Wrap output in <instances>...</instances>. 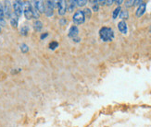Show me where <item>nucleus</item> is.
Instances as JSON below:
<instances>
[{"instance_id":"26","label":"nucleus","mask_w":151,"mask_h":127,"mask_svg":"<svg viewBox=\"0 0 151 127\" xmlns=\"http://www.w3.org/2000/svg\"><path fill=\"white\" fill-rule=\"evenodd\" d=\"M113 3H114L113 0H109V1H106V5H108V6H111Z\"/></svg>"},{"instance_id":"2","label":"nucleus","mask_w":151,"mask_h":127,"mask_svg":"<svg viewBox=\"0 0 151 127\" xmlns=\"http://www.w3.org/2000/svg\"><path fill=\"white\" fill-rule=\"evenodd\" d=\"M58 8V2L56 1H47L45 4V14L47 17H51L54 14V9Z\"/></svg>"},{"instance_id":"23","label":"nucleus","mask_w":151,"mask_h":127,"mask_svg":"<svg viewBox=\"0 0 151 127\" xmlns=\"http://www.w3.org/2000/svg\"><path fill=\"white\" fill-rule=\"evenodd\" d=\"M58 43L57 42H52V43H49V48L51 50H55L58 47Z\"/></svg>"},{"instance_id":"16","label":"nucleus","mask_w":151,"mask_h":127,"mask_svg":"<svg viewBox=\"0 0 151 127\" xmlns=\"http://www.w3.org/2000/svg\"><path fill=\"white\" fill-rule=\"evenodd\" d=\"M21 34L22 35V36H26L28 34V32H29V27L27 26V25H24V26H22V28H21Z\"/></svg>"},{"instance_id":"1","label":"nucleus","mask_w":151,"mask_h":127,"mask_svg":"<svg viewBox=\"0 0 151 127\" xmlns=\"http://www.w3.org/2000/svg\"><path fill=\"white\" fill-rule=\"evenodd\" d=\"M99 36L103 42H111L114 39V31L109 27H103L99 31Z\"/></svg>"},{"instance_id":"10","label":"nucleus","mask_w":151,"mask_h":127,"mask_svg":"<svg viewBox=\"0 0 151 127\" xmlns=\"http://www.w3.org/2000/svg\"><path fill=\"white\" fill-rule=\"evenodd\" d=\"M35 8L39 13H45V3L43 1H35Z\"/></svg>"},{"instance_id":"13","label":"nucleus","mask_w":151,"mask_h":127,"mask_svg":"<svg viewBox=\"0 0 151 127\" xmlns=\"http://www.w3.org/2000/svg\"><path fill=\"white\" fill-rule=\"evenodd\" d=\"M4 16H5V14H4V6H3V5L1 3H0V23L3 24V25H6V22L4 21Z\"/></svg>"},{"instance_id":"28","label":"nucleus","mask_w":151,"mask_h":127,"mask_svg":"<svg viewBox=\"0 0 151 127\" xmlns=\"http://www.w3.org/2000/svg\"><path fill=\"white\" fill-rule=\"evenodd\" d=\"M73 41H74V42H76V43L80 42V38H78V37H75V38H73Z\"/></svg>"},{"instance_id":"5","label":"nucleus","mask_w":151,"mask_h":127,"mask_svg":"<svg viewBox=\"0 0 151 127\" xmlns=\"http://www.w3.org/2000/svg\"><path fill=\"white\" fill-rule=\"evenodd\" d=\"M13 10H14V14L19 18L23 13V2L22 1H15L13 3Z\"/></svg>"},{"instance_id":"30","label":"nucleus","mask_w":151,"mask_h":127,"mask_svg":"<svg viewBox=\"0 0 151 127\" xmlns=\"http://www.w3.org/2000/svg\"><path fill=\"white\" fill-rule=\"evenodd\" d=\"M0 32H1V26H0Z\"/></svg>"},{"instance_id":"22","label":"nucleus","mask_w":151,"mask_h":127,"mask_svg":"<svg viewBox=\"0 0 151 127\" xmlns=\"http://www.w3.org/2000/svg\"><path fill=\"white\" fill-rule=\"evenodd\" d=\"M124 5H125L126 8H131V6H134V0H128V1H126L125 3H124Z\"/></svg>"},{"instance_id":"29","label":"nucleus","mask_w":151,"mask_h":127,"mask_svg":"<svg viewBox=\"0 0 151 127\" xmlns=\"http://www.w3.org/2000/svg\"><path fill=\"white\" fill-rule=\"evenodd\" d=\"M149 32H150V33H151V25H150V26H149Z\"/></svg>"},{"instance_id":"17","label":"nucleus","mask_w":151,"mask_h":127,"mask_svg":"<svg viewBox=\"0 0 151 127\" xmlns=\"http://www.w3.org/2000/svg\"><path fill=\"white\" fill-rule=\"evenodd\" d=\"M121 10H122L121 6H117V8L113 10V12H112V18H113L114 19L119 17L120 13H121Z\"/></svg>"},{"instance_id":"9","label":"nucleus","mask_w":151,"mask_h":127,"mask_svg":"<svg viewBox=\"0 0 151 127\" xmlns=\"http://www.w3.org/2000/svg\"><path fill=\"white\" fill-rule=\"evenodd\" d=\"M79 34V29L77 26H71L69 31V37L70 38H75Z\"/></svg>"},{"instance_id":"15","label":"nucleus","mask_w":151,"mask_h":127,"mask_svg":"<svg viewBox=\"0 0 151 127\" xmlns=\"http://www.w3.org/2000/svg\"><path fill=\"white\" fill-rule=\"evenodd\" d=\"M119 17L122 19V21H124V19H127L128 18H129V12H128V10H126V9H124V10H121V13H120V15H119Z\"/></svg>"},{"instance_id":"21","label":"nucleus","mask_w":151,"mask_h":127,"mask_svg":"<svg viewBox=\"0 0 151 127\" xmlns=\"http://www.w3.org/2000/svg\"><path fill=\"white\" fill-rule=\"evenodd\" d=\"M70 4L69 8H68V10H69L70 12H71V11H73V10H74L75 6H76V3H75V0H74V1H70Z\"/></svg>"},{"instance_id":"25","label":"nucleus","mask_w":151,"mask_h":127,"mask_svg":"<svg viewBox=\"0 0 151 127\" xmlns=\"http://www.w3.org/2000/svg\"><path fill=\"white\" fill-rule=\"evenodd\" d=\"M63 23H64V25L67 23V21H66L65 18H61V19H60V25H61V26H63Z\"/></svg>"},{"instance_id":"19","label":"nucleus","mask_w":151,"mask_h":127,"mask_svg":"<svg viewBox=\"0 0 151 127\" xmlns=\"http://www.w3.org/2000/svg\"><path fill=\"white\" fill-rule=\"evenodd\" d=\"M21 51H22V53H28L29 52V47H28V45L27 44H25V43H22V44H21Z\"/></svg>"},{"instance_id":"4","label":"nucleus","mask_w":151,"mask_h":127,"mask_svg":"<svg viewBox=\"0 0 151 127\" xmlns=\"http://www.w3.org/2000/svg\"><path fill=\"white\" fill-rule=\"evenodd\" d=\"M73 21L75 24H78V25L83 24L85 21V17L83 14V10L76 11L73 16Z\"/></svg>"},{"instance_id":"8","label":"nucleus","mask_w":151,"mask_h":127,"mask_svg":"<svg viewBox=\"0 0 151 127\" xmlns=\"http://www.w3.org/2000/svg\"><path fill=\"white\" fill-rule=\"evenodd\" d=\"M118 29L119 31L122 33V34H126L127 31H128V27H127V24L124 21H122L118 23Z\"/></svg>"},{"instance_id":"20","label":"nucleus","mask_w":151,"mask_h":127,"mask_svg":"<svg viewBox=\"0 0 151 127\" xmlns=\"http://www.w3.org/2000/svg\"><path fill=\"white\" fill-rule=\"evenodd\" d=\"M83 14H84V17L87 18H91V15H92V11L90 9H85L83 10Z\"/></svg>"},{"instance_id":"24","label":"nucleus","mask_w":151,"mask_h":127,"mask_svg":"<svg viewBox=\"0 0 151 127\" xmlns=\"http://www.w3.org/2000/svg\"><path fill=\"white\" fill-rule=\"evenodd\" d=\"M47 36H48V33H47V32H45V33H43V34H41L40 38H41V40H44L45 38H47Z\"/></svg>"},{"instance_id":"12","label":"nucleus","mask_w":151,"mask_h":127,"mask_svg":"<svg viewBox=\"0 0 151 127\" xmlns=\"http://www.w3.org/2000/svg\"><path fill=\"white\" fill-rule=\"evenodd\" d=\"M18 23H19V18L13 13L10 17V24L14 27V28H17L18 27Z\"/></svg>"},{"instance_id":"11","label":"nucleus","mask_w":151,"mask_h":127,"mask_svg":"<svg viewBox=\"0 0 151 127\" xmlns=\"http://www.w3.org/2000/svg\"><path fill=\"white\" fill-rule=\"evenodd\" d=\"M4 14L6 18H10L12 15L11 9H10V4L9 2H6V5L4 6Z\"/></svg>"},{"instance_id":"14","label":"nucleus","mask_w":151,"mask_h":127,"mask_svg":"<svg viewBox=\"0 0 151 127\" xmlns=\"http://www.w3.org/2000/svg\"><path fill=\"white\" fill-rule=\"evenodd\" d=\"M34 29H35L36 31H41L42 29H43V23H42L40 21H35V23H34Z\"/></svg>"},{"instance_id":"3","label":"nucleus","mask_w":151,"mask_h":127,"mask_svg":"<svg viewBox=\"0 0 151 127\" xmlns=\"http://www.w3.org/2000/svg\"><path fill=\"white\" fill-rule=\"evenodd\" d=\"M23 13L24 16L27 19L34 18V14H32V6L30 2H24L23 3Z\"/></svg>"},{"instance_id":"27","label":"nucleus","mask_w":151,"mask_h":127,"mask_svg":"<svg viewBox=\"0 0 151 127\" xmlns=\"http://www.w3.org/2000/svg\"><path fill=\"white\" fill-rule=\"evenodd\" d=\"M114 3H116L118 5V6H120V5H122L123 3L122 0H119V1H114Z\"/></svg>"},{"instance_id":"18","label":"nucleus","mask_w":151,"mask_h":127,"mask_svg":"<svg viewBox=\"0 0 151 127\" xmlns=\"http://www.w3.org/2000/svg\"><path fill=\"white\" fill-rule=\"evenodd\" d=\"M87 2L88 1H86V0H75L76 6H84L87 4Z\"/></svg>"},{"instance_id":"7","label":"nucleus","mask_w":151,"mask_h":127,"mask_svg":"<svg viewBox=\"0 0 151 127\" xmlns=\"http://www.w3.org/2000/svg\"><path fill=\"white\" fill-rule=\"evenodd\" d=\"M146 9H147V4L143 2L140 6H138V8H137V10L135 12V16L137 18H140L141 16L145 14Z\"/></svg>"},{"instance_id":"6","label":"nucleus","mask_w":151,"mask_h":127,"mask_svg":"<svg viewBox=\"0 0 151 127\" xmlns=\"http://www.w3.org/2000/svg\"><path fill=\"white\" fill-rule=\"evenodd\" d=\"M58 14L60 16H64L67 10V4L66 1H58Z\"/></svg>"}]
</instances>
